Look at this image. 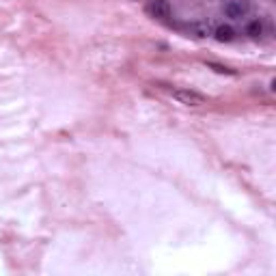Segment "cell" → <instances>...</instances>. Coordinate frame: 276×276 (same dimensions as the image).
<instances>
[{
  "mask_svg": "<svg viewBox=\"0 0 276 276\" xmlns=\"http://www.w3.org/2000/svg\"><path fill=\"white\" fill-rule=\"evenodd\" d=\"M171 95H173V99H177L179 104L192 106V108L203 106L207 102V97L203 93H199V91H195V89H171Z\"/></svg>",
  "mask_w": 276,
  "mask_h": 276,
  "instance_id": "cell-1",
  "label": "cell"
},
{
  "mask_svg": "<svg viewBox=\"0 0 276 276\" xmlns=\"http://www.w3.org/2000/svg\"><path fill=\"white\" fill-rule=\"evenodd\" d=\"M251 11V0H229L225 5V15L229 20H242Z\"/></svg>",
  "mask_w": 276,
  "mask_h": 276,
  "instance_id": "cell-2",
  "label": "cell"
},
{
  "mask_svg": "<svg viewBox=\"0 0 276 276\" xmlns=\"http://www.w3.org/2000/svg\"><path fill=\"white\" fill-rule=\"evenodd\" d=\"M147 11H149V15L155 17V20H169L173 13V7L169 0H149Z\"/></svg>",
  "mask_w": 276,
  "mask_h": 276,
  "instance_id": "cell-3",
  "label": "cell"
},
{
  "mask_svg": "<svg viewBox=\"0 0 276 276\" xmlns=\"http://www.w3.org/2000/svg\"><path fill=\"white\" fill-rule=\"evenodd\" d=\"M214 37L218 41H223V43L233 41L235 39V29H233V26H229V24H220V26H216V29H214Z\"/></svg>",
  "mask_w": 276,
  "mask_h": 276,
  "instance_id": "cell-4",
  "label": "cell"
},
{
  "mask_svg": "<svg viewBox=\"0 0 276 276\" xmlns=\"http://www.w3.org/2000/svg\"><path fill=\"white\" fill-rule=\"evenodd\" d=\"M190 29L195 31L197 37H209V35H214V26H211L209 22H197V24H192Z\"/></svg>",
  "mask_w": 276,
  "mask_h": 276,
  "instance_id": "cell-5",
  "label": "cell"
},
{
  "mask_svg": "<svg viewBox=\"0 0 276 276\" xmlns=\"http://www.w3.org/2000/svg\"><path fill=\"white\" fill-rule=\"evenodd\" d=\"M244 31H246L248 37H261L263 35V22L261 20H251L246 24Z\"/></svg>",
  "mask_w": 276,
  "mask_h": 276,
  "instance_id": "cell-6",
  "label": "cell"
},
{
  "mask_svg": "<svg viewBox=\"0 0 276 276\" xmlns=\"http://www.w3.org/2000/svg\"><path fill=\"white\" fill-rule=\"evenodd\" d=\"M207 69H211V71H216V73H225V76H235V69H231V67H227V65H220V63H207Z\"/></svg>",
  "mask_w": 276,
  "mask_h": 276,
  "instance_id": "cell-7",
  "label": "cell"
}]
</instances>
